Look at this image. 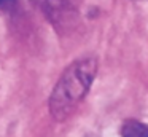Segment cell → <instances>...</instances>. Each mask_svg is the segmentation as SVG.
Segmentation results:
<instances>
[{
    "label": "cell",
    "mask_w": 148,
    "mask_h": 137,
    "mask_svg": "<svg viewBox=\"0 0 148 137\" xmlns=\"http://www.w3.org/2000/svg\"><path fill=\"white\" fill-rule=\"evenodd\" d=\"M97 75V59L83 57L72 62L58 80L49 96V113L56 121H64L73 113L88 94Z\"/></svg>",
    "instance_id": "1"
},
{
    "label": "cell",
    "mask_w": 148,
    "mask_h": 137,
    "mask_svg": "<svg viewBox=\"0 0 148 137\" xmlns=\"http://www.w3.org/2000/svg\"><path fill=\"white\" fill-rule=\"evenodd\" d=\"M43 8L56 30H69L75 27L78 21L77 10L67 0H46Z\"/></svg>",
    "instance_id": "2"
},
{
    "label": "cell",
    "mask_w": 148,
    "mask_h": 137,
    "mask_svg": "<svg viewBox=\"0 0 148 137\" xmlns=\"http://www.w3.org/2000/svg\"><path fill=\"white\" fill-rule=\"evenodd\" d=\"M119 134L121 137H148V126L137 120H126Z\"/></svg>",
    "instance_id": "3"
},
{
    "label": "cell",
    "mask_w": 148,
    "mask_h": 137,
    "mask_svg": "<svg viewBox=\"0 0 148 137\" xmlns=\"http://www.w3.org/2000/svg\"><path fill=\"white\" fill-rule=\"evenodd\" d=\"M14 0H0V6H7L10 5V3H13Z\"/></svg>",
    "instance_id": "4"
}]
</instances>
